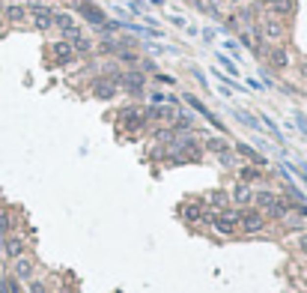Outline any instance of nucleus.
<instances>
[{
  "label": "nucleus",
  "mask_w": 307,
  "mask_h": 293,
  "mask_svg": "<svg viewBox=\"0 0 307 293\" xmlns=\"http://www.w3.org/2000/svg\"><path fill=\"white\" fill-rule=\"evenodd\" d=\"M268 9L275 18H289L295 15V0H268Z\"/></svg>",
  "instance_id": "12"
},
{
  "label": "nucleus",
  "mask_w": 307,
  "mask_h": 293,
  "mask_svg": "<svg viewBox=\"0 0 307 293\" xmlns=\"http://www.w3.org/2000/svg\"><path fill=\"white\" fill-rule=\"evenodd\" d=\"M262 36H265V39L268 42H283V36H286V24L281 21V18H275V15H268L265 18V24H262Z\"/></svg>",
  "instance_id": "4"
},
{
  "label": "nucleus",
  "mask_w": 307,
  "mask_h": 293,
  "mask_svg": "<svg viewBox=\"0 0 307 293\" xmlns=\"http://www.w3.org/2000/svg\"><path fill=\"white\" fill-rule=\"evenodd\" d=\"M206 150H209V153L224 156V153H230V144H227L224 138H209V141H206Z\"/></svg>",
  "instance_id": "24"
},
{
  "label": "nucleus",
  "mask_w": 307,
  "mask_h": 293,
  "mask_svg": "<svg viewBox=\"0 0 307 293\" xmlns=\"http://www.w3.org/2000/svg\"><path fill=\"white\" fill-rule=\"evenodd\" d=\"M194 3H200V6H203V0H194Z\"/></svg>",
  "instance_id": "31"
},
{
  "label": "nucleus",
  "mask_w": 307,
  "mask_h": 293,
  "mask_svg": "<svg viewBox=\"0 0 307 293\" xmlns=\"http://www.w3.org/2000/svg\"><path fill=\"white\" fill-rule=\"evenodd\" d=\"M281 201V195H275V192H268V189H259V192H254V204H256V209H275V204Z\"/></svg>",
  "instance_id": "13"
},
{
  "label": "nucleus",
  "mask_w": 307,
  "mask_h": 293,
  "mask_svg": "<svg viewBox=\"0 0 307 293\" xmlns=\"http://www.w3.org/2000/svg\"><path fill=\"white\" fill-rule=\"evenodd\" d=\"M51 54H54V60H57L60 66H66V63L75 60V48H72L69 39H57V42H51Z\"/></svg>",
  "instance_id": "9"
},
{
  "label": "nucleus",
  "mask_w": 307,
  "mask_h": 293,
  "mask_svg": "<svg viewBox=\"0 0 307 293\" xmlns=\"http://www.w3.org/2000/svg\"><path fill=\"white\" fill-rule=\"evenodd\" d=\"M78 9H81V15H84L90 24H104V12H102L99 6H93V3H87V0H84V3H78Z\"/></svg>",
  "instance_id": "17"
},
{
  "label": "nucleus",
  "mask_w": 307,
  "mask_h": 293,
  "mask_svg": "<svg viewBox=\"0 0 307 293\" xmlns=\"http://www.w3.org/2000/svg\"><path fill=\"white\" fill-rule=\"evenodd\" d=\"M155 81H158V84H173V78H170V75H158Z\"/></svg>",
  "instance_id": "29"
},
{
  "label": "nucleus",
  "mask_w": 307,
  "mask_h": 293,
  "mask_svg": "<svg viewBox=\"0 0 307 293\" xmlns=\"http://www.w3.org/2000/svg\"><path fill=\"white\" fill-rule=\"evenodd\" d=\"M0 269H3V261H0Z\"/></svg>",
  "instance_id": "34"
},
{
  "label": "nucleus",
  "mask_w": 307,
  "mask_h": 293,
  "mask_svg": "<svg viewBox=\"0 0 307 293\" xmlns=\"http://www.w3.org/2000/svg\"><path fill=\"white\" fill-rule=\"evenodd\" d=\"M0 27H3V18H0Z\"/></svg>",
  "instance_id": "33"
},
{
  "label": "nucleus",
  "mask_w": 307,
  "mask_h": 293,
  "mask_svg": "<svg viewBox=\"0 0 307 293\" xmlns=\"http://www.w3.org/2000/svg\"><path fill=\"white\" fill-rule=\"evenodd\" d=\"M120 57H123V60H126V63H137V54H134V51H123V54H120Z\"/></svg>",
  "instance_id": "28"
},
{
  "label": "nucleus",
  "mask_w": 307,
  "mask_h": 293,
  "mask_svg": "<svg viewBox=\"0 0 307 293\" xmlns=\"http://www.w3.org/2000/svg\"><path fill=\"white\" fill-rule=\"evenodd\" d=\"M3 18H6V21H15V24H21V21L27 18V6H21V3H9V6L3 9Z\"/></svg>",
  "instance_id": "19"
},
{
  "label": "nucleus",
  "mask_w": 307,
  "mask_h": 293,
  "mask_svg": "<svg viewBox=\"0 0 307 293\" xmlns=\"http://www.w3.org/2000/svg\"><path fill=\"white\" fill-rule=\"evenodd\" d=\"M33 272H36V264L27 258V254H21V258L12 261V278H15V281H30Z\"/></svg>",
  "instance_id": "7"
},
{
  "label": "nucleus",
  "mask_w": 307,
  "mask_h": 293,
  "mask_svg": "<svg viewBox=\"0 0 307 293\" xmlns=\"http://www.w3.org/2000/svg\"><path fill=\"white\" fill-rule=\"evenodd\" d=\"M298 251L307 258V234H301V236H298Z\"/></svg>",
  "instance_id": "27"
},
{
  "label": "nucleus",
  "mask_w": 307,
  "mask_h": 293,
  "mask_svg": "<svg viewBox=\"0 0 307 293\" xmlns=\"http://www.w3.org/2000/svg\"><path fill=\"white\" fill-rule=\"evenodd\" d=\"M113 81H117V87H123L126 93H140L143 90V75L140 72H126V75H117Z\"/></svg>",
  "instance_id": "8"
},
{
  "label": "nucleus",
  "mask_w": 307,
  "mask_h": 293,
  "mask_svg": "<svg viewBox=\"0 0 307 293\" xmlns=\"http://www.w3.org/2000/svg\"><path fill=\"white\" fill-rule=\"evenodd\" d=\"M27 287H30V293H48V287H45L42 281H36V278H30Z\"/></svg>",
  "instance_id": "26"
},
{
  "label": "nucleus",
  "mask_w": 307,
  "mask_h": 293,
  "mask_svg": "<svg viewBox=\"0 0 307 293\" xmlns=\"http://www.w3.org/2000/svg\"><path fill=\"white\" fill-rule=\"evenodd\" d=\"M212 228H215L221 236H233V234H239V212H233V209L215 212V215H212Z\"/></svg>",
  "instance_id": "1"
},
{
  "label": "nucleus",
  "mask_w": 307,
  "mask_h": 293,
  "mask_svg": "<svg viewBox=\"0 0 307 293\" xmlns=\"http://www.w3.org/2000/svg\"><path fill=\"white\" fill-rule=\"evenodd\" d=\"M230 201H236V204L248 206V204H254V189L248 186V182H239V186L233 189V195H230Z\"/></svg>",
  "instance_id": "14"
},
{
  "label": "nucleus",
  "mask_w": 307,
  "mask_h": 293,
  "mask_svg": "<svg viewBox=\"0 0 307 293\" xmlns=\"http://www.w3.org/2000/svg\"><path fill=\"white\" fill-rule=\"evenodd\" d=\"M268 63H272L275 69H286L289 66V51L283 45H275L272 51H268Z\"/></svg>",
  "instance_id": "15"
},
{
  "label": "nucleus",
  "mask_w": 307,
  "mask_h": 293,
  "mask_svg": "<svg viewBox=\"0 0 307 293\" xmlns=\"http://www.w3.org/2000/svg\"><path fill=\"white\" fill-rule=\"evenodd\" d=\"M227 204H230V195L224 189L209 192V209H227Z\"/></svg>",
  "instance_id": "20"
},
{
  "label": "nucleus",
  "mask_w": 307,
  "mask_h": 293,
  "mask_svg": "<svg viewBox=\"0 0 307 293\" xmlns=\"http://www.w3.org/2000/svg\"><path fill=\"white\" fill-rule=\"evenodd\" d=\"M239 231H245V234H262L265 231V215H262V209H242L239 212Z\"/></svg>",
  "instance_id": "2"
},
{
  "label": "nucleus",
  "mask_w": 307,
  "mask_h": 293,
  "mask_svg": "<svg viewBox=\"0 0 307 293\" xmlns=\"http://www.w3.org/2000/svg\"><path fill=\"white\" fill-rule=\"evenodd\" d=\"M120 126L128 129V132H140L146 126V117H143V111H137V108H126V111L120 114Z\"/></svg>",
  "instance_id": "6"
},
{
  "label": "nucleus",
  "mask_w": 307,
  "mask_h": 293,
  "mask_svg": "<svg viewBox=\"0 0 307 293\" xmlns=\"http://www.w3.org/2000/svg\"><path fill=\"white\" fill-rule=\"evenodd\" d=\"M54 24L63 30L66 39H75V36H81V27L75 24V18H72L69 12H57V15H54Z\"/></svg>",
  "instance_id": "10"
},
{
  "label": "nucleus",
  "mask_w": 307,
  "mask_h": 293,
  "mask_svg": "<svg viewBox=\"0 0 307 293\" xmlns=\"http://www.w3.org/2000/svg\"><path fill=\"white\" fill-rule=\"evenodd\" d=\"M236 150H239V153H242L245 159H251V162H254L256 168H262V165H265V159H262V156H259V153L254 150V146H248V144H239V146H236Z\"/></svg>",
  "instance_id": "22"
},
{
  "label": "nucleus",
  "mask_w": 307,
  "mask_h": 293,
  "mask_svg": "<svg viewBox=\"0 0 307 293\" xmlns=\"http://www.w3.org/2000/svg\"><path fill=\"white\" fill-rule=\"evenodd\" d=\"M12 231H15V218L9 212H0V239L12 236Z\"/></svg>",
  "instance_id": "21"
},
{
  "label": "nucleus",
  "mask_w": 307,
  "mask_h": 293,
  "mask_svg": "<svg viewBox=\"0 0 307 293\" xmlns=\"http://www.w3.org/2000/svg\"><path fill=\"white\" fill-rule=\"evenodd\" d=\"M24 248H27V245H24V239H21V236H15V234L3 239V251L9 254L12 261H15V258H21V254H24Z\"/></svg>",
  "instance_id": "16"
},
{
  "label": "nucleus",
  "mask_w": 307,
  "mask_h": 293,
  "mask_svg": "<svg viewBox=\"0 0 307 293\" xmlns=\"http://www.w3.org/2000/svg\"><path fill=\"white\" fill-rule=\"evenodd\" d=\"M27 12L33 15V27H36V30H48V27H54V12H51L48 6H42V3H33Z\"/></svg>",
  "instance_id": "5"
},
{
  "label": "nucleus",
  "mask_w": 307,
  "mask_h": 293,
  "mask_svg": "<svg viewBox=\"0 0 307 293\" xmlns=\"http://www.w3.org/2000/svg\"><path fill=\"white\" fill-rule=\"evenodd\" d=\"M221 3H242V0H221Z\"/></svg>",
  "instance_id": "30"
},
{
  "label": "nucleus",
  "mask_w": 307,
  "mask_h": 293,
  "mask_svg": "<svg viewBox=\"0 0 307 293\" xmlns=\"http://www.w3.org/2000/svg\"><path fill=\"white\" fill-rule=\"evenodd\" d=\"M39 3H48V0H39Z\"/></svg>",
  "instance_id": "32"
},
{
  "label": "nucleus",
  "mask_w": 307,
  "mask_h": 293,
  "mask_svg": "<svg viewBox=\"0 0 307 293\" xmlns=\"http://www.w3.org/2000/svg\"><path fill=\"white\" fill-rule=\"evenodd\" d=\"M182 215H185V222H191V225H200V222H209L212 225V215L215 212H209L200 201H191V204L182 206Z\"/></svg>",
  "instance_id": "3"
},
{
  "label": "nucleus",
  "mask_w": 307,
  "mask_h": 293,
  "mask_svg": "<svg viewBox=\"0 0 307 293\" xmlns=\"http://www.w3.org/2000/svg\"><path fill=\"white\" fill-rule=\"evenodd\" d=\"M143 117L146 120H173V111H170V108H164V105H152V108H146V111H143Z\"/></svg>",
  "instance_id": "18"
},
{
  "label": "nucleus",
  "mask_w": 307,
  "mask_h": 293,
  "mask_svg": "<svg viewBox=\"0 0 307 293\" xmlns=\"http://www.w3.org/2000/svg\"><path fill=\"white\" fill-rule=\"evenodd\" d=\"M239 176H242V182H248V186H251V182H256L262 174H259V168H256V165H248V168H242V171H239Z\"/></svg>",
  "instance_id": "25"
},
{
  "label": "nucleus",
  "mask_w": 307,
  "mask_h": 293,
  "mask_svg": "<svg viewBox=\"0 0 307 293\" xmlns=\"http://www.w3.org/2000/svg\"><path fill=\"white\" fill-rule=\"evenodd\" d=\"M90 90H93L96 99H113V93H117V81H113V78H96L90 84Z\"/></svg>",
  "instance_id": "11"
},
{
  "label": "nucleus",
  "mask_w": 307,
  "mask_h": 293,
  "mask_svg": "<svg viewBox=\"0 0 307 293\" xmlns=\"http://www.w3.org/2000/svg\"><path fill=\"white\" fill-rule=\"evenodd\" d=\"M75 54H90L93 51V39H87V36H75V39H69Z\"/></svg>",
  "instance_id": "23"
}]
</instances>
